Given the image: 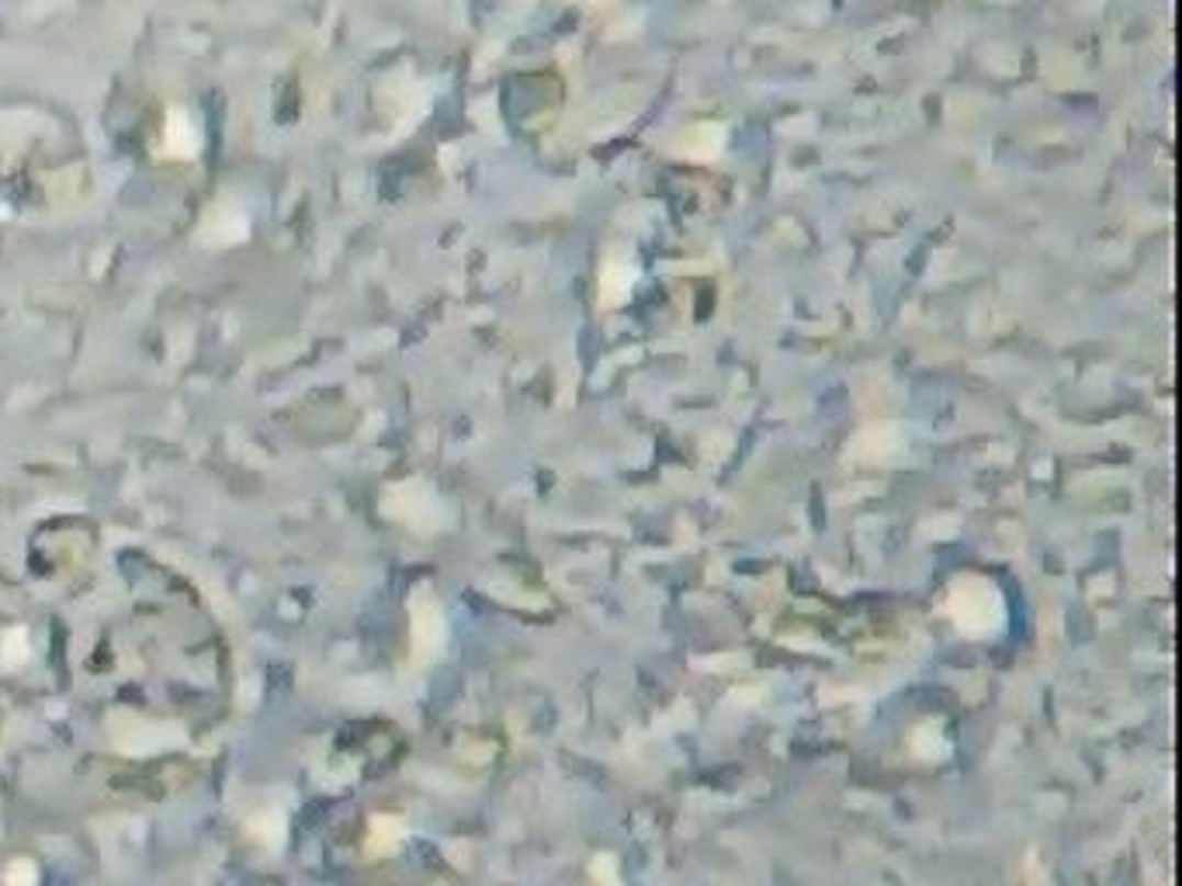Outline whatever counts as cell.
Returning <instances> with one entry per match:
<instances>
[{"mask_svg": "<svg viewBox=\"0 0 1182 886\" xmlns=\"http://www.w3.org/2000/svg\"><path fill=\"white\" fill-rule=\"evenodd\" d=\"M8 886H35V866L29 859H18L8 866Z\"/></svg>", "mask_w": 1182, "mask_h": 886, "instance_id": "obj_3", "label": "cell"}, {"mask_svg": "<svg viewBox=\"0 0 1182 886\" xmlns=\"http://www.w3.org/2000/svg\"><path fill=\"white\" fill-rule=\"evenodd\" d=\"M25 634H21V631H11L8 637H4V664H8V669H14V664H21V661H25Z\"/></svg>", "mask_w": 1182, "mask_h": 886, "instance_id": "obj_2", "label": "cell"}, {"mask_svg": "<svg viewBox=\"0 0 1182 886\" xmlns=\"http://www.w3.org/2000/svg\"><path fill=\"white\" fill-rule=\"evenodd\" d=\"M170 741H181V730L170 724H157V720H133L128 730H119V745L133 756H149V751H160Z\"/></svg>", "mask_w": 1182, "mask_h": 886, "instance_id": "obj_1", "label": "cell"}]
</instances>
